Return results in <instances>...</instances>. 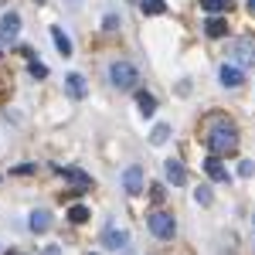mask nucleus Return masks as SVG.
I'll list each match as a JSON object with an SVG mask.
<instances>
[{"mask_svg":"<svg viewBox=\"0 0 255 255\" xmlns=\"http://www.w3.org/2000/svg\"><path fill=\"white\" fill-rule=\"evenodd\" d=\"M44 255H61V249H58V245H48V249H44Z\"/></svg>","mask_w":255,"mask_h":255,"instance_id":"obj_26","label":"nucleus"},{"mask_svg":"<svg viewBox=\"0 0 255 255\" xmlns=\"http://www.w3.org/2000/svg\"><path fill=\"white\" fill-rule=\"evenodd\" d=\"M150 139H153V143H167V139H170V126H167V123H157V126H153V133H150Z\"/></svg>","mask_w":255,"mask_h":255,"instance_id":"obj_18","label":"nucleus"},{"mask_svg":"<svg viewBox=\"0 0 255 255\" xmlns=\"http://www.w3.org/2000/svg\"><path fill=\"white\" fill-rule=\"evenodd\" d=\"M150 194H153V201H160V197H163V187H160V184H153V187H150Z\"/></svg>","mask_w":255,"mask_h":255,"instance_id":"obj_25","label":"nucleus"},{"mask_svg":"<svg viewBox=\"0 0 255 255\" xmlns=\"http://www.w3.org/2000/svg\"><path fill=\"white\" fill-rule=\"evenodd\" d=\"M89 255H96V252H89Z\"/></svg>","mask_w":255,"mask_h":255,"instance_id":"obj_28","label":"nucleus"},{"mask_svg":"<svg viewBox=\"0 0 255 255\" xmlns=\"http://www.w3.org/2000/svg\"><path fill=\"white\" fill-rule=\"evenodd\" d=\"M204 31H208V38H225L228 34V20L221 17V14H211V17L204 20Z\"/></svg>","mask_w":255,"mask_h":255,"instance_id":"obj_10","label":"nucleus"},{"mask_svg":"<svg viewBox=\"0 0 255 255\" xmlns=\"http://www.w3.org/2000/svg\"><path fill=\"white\" fill-rule=\"evenodd\" d=\"M65 89H68L72 99H85V92H89V85H85V79H82L79 72H72V75L65 79Z\"/></svg>","mask_w":255,"mask_h":255,"instance_id":"obj_12","label":"nucleus"},{"mask_svg":"<svg viewBox=\"0 0 255 255\" xmlns=\"http://www.w3.org/2000/svg\"><path fill=\"white\" fill-rule=\"evenodd\" d=\"M228 61L238 65V68H255V41L252 38H235L228 41Z\"/></svg>","mask_w":255,"mask_h":255,"instance_id":"obj_2","label":"nucleus"},{"mask_svg":"<svg viewBox=\"0 0 255 255\" xmlns=\"http://www.w3.org/2000/svg\"><path fill=\"white\" fill-rule=\"evenodd\" d=\"M119 27V17L116 14H106V31H116Z\"/></svg>","mask_w":255,"mask_h":255,"instance_id":"obj_24","label":"nucleus"},{"mask_svg":"<svg viewBox=\"0 0 255 255\" xmlns=\"http://www.w3.org/2000/svg\"><path fill=\"white\" fill-rule=\"evenodd\" d=\"M109 82H113L116 89H123V92L136 89V82H139L136 65H129V61H113V65H109Z\"/></svg>","mask_w":255,"mask_h":255,"instance_id":"obj_3","label":"nucleus"},{"mask_svg":"<svg viewBox=\"0 0 255 255\" xmlns=\"http://www.w3.org/2000/svg\"><path fill=\"white\" fill-rule=\"evenodd\" d=\"M0 58H3V55H0Z\"/></svg>","mask_w":255,"mask_h":255,"instance_id":"obj_29","label":"nucleus"},{"mask_svg":"<svg viewBox=\"0 0 255 255\" xmlns=\"http://www.w3.org/2000/svg\"><path fill=\"white\" fill-rule=\"evenodd\" d=\"M238 174H242V177H252L255 174V163H252V160H242V163H238Z\"/></svg>","mask_w":255,"mask_h":255,"instance_id":"obj_22","label":"nucleus"},{"mask_svg":"<svg viewBox=\"0 0 255 255\" xmlns=\"http://www.w3.org/2000/svg\"><path fill=\"white\" fill-rule=\"evenodd\" d=\"M194 201L201 204V208H208V204H211V187H197V191H194Z\"/></svg>","mask_w":255,"mask_h":255,"instance_id":"obj_21","label":"nucleus"},{"mask_svg":"<svg viewBox=\"0 0 255 255\" xmlns=\"http://www.w3.org/2000/svg\"><path fill=\"white\" fill-rule=\"evenodd\" d=\"M102 245H106L109 252H119V249L129 245V232H123V228H116V225H109V228L102 232Z\"/></svg>","mask_w":255,"mask_h":255,"instance_id":"obj_6","label":"nucleus"},{"mask_svg":"<svg viewBox=\"0 0 255 255\" xmlns=\"http://www.w3.org/2000/svg\"><path fill=\"white\" fill-rule=\"evenodd\" d=\"M31 75H34V79H44V75H48V68H44L41 61H31Z\"/></svg>","mask_w":255,"mask_h":255,"instance_id":"obj_23","label":"nucleus"},{"mask_svg":"<svg viewBox=\"0 0 255 255\" xmlns=\"http://www.w3.org/2000/svg\"><path fill=\"white\" fill-rule=\"evenodd\" d=\"M20 34V17L17 14H3L0 17V41H17Z\"/></svg>","mask_w":255,"mask_h":255,"instance_id":"obj_9","label":"nucleus"},{"mask_svg":"<svg viewBox=\"0 0 255 255\" xmlns=\"http://www.w3.org/2000/svg\"><path fill=\"white\" fill-rule=\"evenodd\" d=\"M146 228L153 232L157 238H174V232H177V221H174V215H167V211H153V215H146Z\"/></svg>","mask_w":255,"mask_h":255,"instance_id":"obj_4","label":"nucleus"},{"mask_svg":"<svg viewBox=\"0 0 255 255\" xmlns=\"http://www.w3.org/2000/svg\"><path fill=\"white\" fill-rule=\"evenodd\" d=\"M204 170H208V177H211V180H228V170L218 163V157H208V160H204Z\"/></svg>","mask_w":255,"mask_h":255,"instance_id":"obj_14","label":"nucleus"},{"mask_svg":"<svg viewBox=\"0 0 255 255\" xmlns=\"http://www.w3.org/2000/svg\"><path fill=\"white\" fill-rule=\"evenodd\" d=\"M139 113H143V116H153V113H157V99L139 92Z\"/></svg>","mask_w":255,"mask_h":255,"instance_id":"obj_16","label":"nucleus"},{"mask_svg":"<svg viewBox=\"0 0 255 255\" xmlns=\"http://www.w3.org/2000/svg\"><path fill=\"white\" fill-rule=\"evenodd\" d=\"M163 177L174 184V187H180V184H187V170H184V163L177 157H170V160H163Z\"/></svg>","mask_w":255,"mask_h":255,"instance_id":"obj_8","label":"nucleus"},{"mask_svg":"<svg viewBox=\"0 0 255 255\" xmlns=\"http://www.w3.org/2000/svg\"><path fill=\"white\" fill-rule=\"evenodd\" d=\"M218 79H221L225 89H238V85L245 82V72H242L238 65H232V61H225V65H221V72H218Z\"/></svg>","mask_w":255,"mask_h":255,"instance_id":"obj_7","label":"nucleus"},{"mask_svg":"<svg viewBox=\"0 0 255 255\" xmlns=\"http://www.w3.org/2000/svg\"><path fill=\"white\" fill-rule=\"evenodd\" d=\"M249 10H252V14H255V0H249Z\"/></svg>","mask_w":255,"mask_h":255,"instance_id":"obj_27","label":"nucleus"},{"mask_svg":"<svg viewBox=\"0 0 255 255\" xmlns=\"http://www.w3.org/2000/svg\"><path fill=\"white\" fill-rule=\"evenodd\" d=\"M27 225H31V232H34V235H44V232L51 228V211H34Z\"/></svg>","mask_w":255,"mask_h":255,"instance_id":"obj_13","label":"nucleus"},{"mask_svg":"<svg viewBox=\"0 0 255 255\" xmlns=\"http://www.w3.org/2000/svg\"><path fill=\"white\" fill-rule=\"evenodd\" d=\"M143 10H146V14H163L167 3H163V0H143Z\"/></svg>","mask_w":255,"mask_h":255,"instance_id":"obj_20","label":"nucleus"},{"mask_svg":"<svg viewBox=\"0 0 255 255\" xmlns=\"http://www.w3.org/2000/svg\"><path fill=\"white\" fill-rule=\"evenodd\" d=\"M123 191H126V194H139V191H143V167H139V163H129V167L123 170Z\"/></svg>","mask_w":255,"mask_h":255,"instance_id":"obj_5","label":"nucleus"},{"mask_svg":"<svg viewBox=\"0 0 255 255\" xmlns=\"http://www.w3.org/2000/svg\"><path fill=\"white\" fill-rule=\"evenodd\" d=\"M68 221H72V225H82V221H89V208H85V204H72V211H68Z\"/></svg>","mask_w":255,"mask_h":255,"instance_id":"obj_17","label":"nucleus"},{"mask_svg":"<svg viewBox=\"0 0 255 255\" xmlns=\"http://www.w3.org/2000/svg\"><path fill=\"white\" fill-rule=\"evenodd\" d=\"M55 170H58L61 177H68V180H72V184H75L79 191H85V187L92 184V177H89V174H82V170H75V167H55Z\"/></svg>","mask_w":255,"mask_h":255,"instance_id":"obj_11","label":"nucleus"},{"mask_svg":"<svg viewBox=\"0 0 255 255\" xmlns=\"http://www.w3.org/2000/svg\"><path fill=\"white\" fill-rule=\"evenodd\" d=\"M51 38H55V48L68 58V55H72V41H68V34H65L61 27H51Z\"/></svg>","mask_w":255,"mask_h":255,"instance_id":"obj_15","label":"nucleus"},{"mask_svg":"<svg viewBox=\"0 0 255 255\" xmlns=\"http://www.w3.org/2000/svg\"><path fill=\"white\" fill-rule=\"evenodd\" d=\"M235 146H238V133H235V126H228V123H218L215 129L208 133V150H211V157H228Z\"/></svg>","mask_w":255,"mask_h":255,"instance_id":"obj_1","label":"nucleus"},{"mask_svg":"<svg viewBox=\"0 0 255 255\" xmlns=\"http://www.w3.org/2000/svg\"><path fill=\"white\" fill-rule=\"evenodd\" d=\"M201 7L208 14H221V10H228V0H201Z\"/></svg>","mask_w":255,"mask_h":255,"instance_id":"obj_19","label":"nucleus"}]
</instances>
